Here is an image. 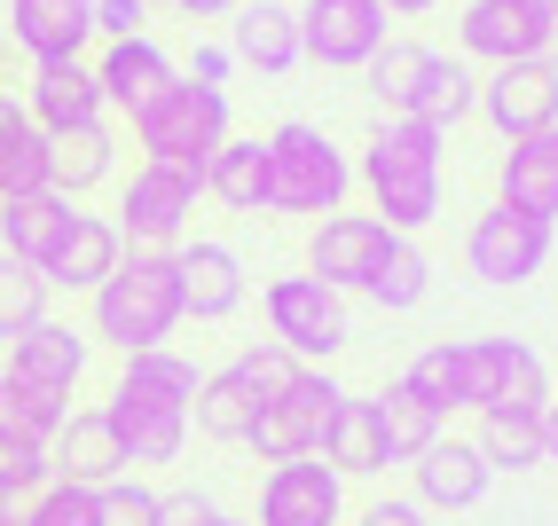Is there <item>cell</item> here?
I'll use <instances>...</instances> for the list:
<instances>
[{
    "instance_id": "obj_16",
    "label": "cell",
    "mask_w": 558,
    "mask_h": 526,
    "mask_svg": "<svg viewBox=\"0 0 558 526\" xmlns=\"http://www.w3.org/2000/svg\"><path fill=\"white\" fill-rule=\"evenodd\" d=\"M181 298H190V322H236L252 298V268L236 244L220 236H181Z\"/></svg>"
},
{
    "instance_id": "obj_31",
    "label": "cell",
    "mask_w": 558,
    "mask_h": 526,
    "mask_svg": "<svg viewBox=\"0 0 558 526\" xmlns=\"http://www.w3.org/2000/svg\"><path fill=\"white\" fill-rule=\"evenodd\" d=\"M252 417H259V401H252V386L236 378V369H229V362L205 369V386H197V401H190V432H205V440H220V448H244V440H252Z\"/></svg>"
},
{
    "instance_id": "obj_32",
    "label": "cell",
    "mask_w": 558,
    "mask_h": 526,
    "mask_svg": "<svg viewBox=\"0 0 558 526\" xmlns=\"http://www.w3.org/2000/svg\"><path fill=\"white\" fill-rule=\"evenodd\" d=\"M110 173H119V134H110V119L80 126V134H56V197L87 205Z\"/></svg>"
},
{
    "instance_id": "obj_2",
    "label": "cell",
    "mask_w": 558,
    "mask_h": 526,
    "mask_svg": "<svg viewBox=\"0 0 558 526\" xmlns=\"http://www.w3.org/2000/svg\"><path fill=\"white\" fill-rule=\"evenodd\" d=\"M354 181L369 189V212L393 236H425L440 220V197H449V134L425 126V119H386L369 134Z\"/></svg>"
},
{
    "instance_id": "obj_53",
    "label": "cell",
    "mask_w": 558,
    "mask_h": 526,
    "mask_svg": "<svg viewBox=\"0 0 558 526\" xmlns=\"http://www.w3.org/2000/svg\"><path fill=\"white\" fill-rule=\"evenodd\" d=\"M0 95H9V79H0Z\"/></svg>"
},
{
    "instance_id": "obj_24",
    "label": "cell",
    "mask_w": 558,
    "mask_h": 526,
    "mask_svg": "<svg viewBox=\"0 0 558 526\" xmlns=\"http://www.w3.org/2000/svg\"><path fill=\"white\" fill-rule=\"evenodd\" d=\"M496 205L535 212V220L558 229V126L527 134V142H504V158H496Z\"/></svg>"
},
{
    "instance_id": "obj_22",
    "label": "cell",
    "mask_w": 558,
    "mask_h": 526,
    "mask_svg": "<svg viewBox=\"0 0 558 526\" xmlns=\"http://www.w3.org/2000/svg\"><path fill=\"white\" fill-rule=\"evenodd\" d=\"M48 464H56V479H71V487H110V479L134 472V464H126V440H119V425H110L102 408H71L63 432L48 440Z\"/></svg>"
},
{
    "instance_id": "obj_38",
    "label": "cell",
    "mask_w": 558,
    "mask_h": 526,
    "mask_svg": "<svg viewBox=\"0 0 558 526\" xmlns=\"http://www.w3.org/2000/svg\"><path fill=\"white\" fill-rule=\"evenodd\" d=\"M56 479V464H48V440H24V432H0V503L9 511H24L40 487Z\"/></svg>"
},
{
    "instance_id": "obj_9",
    "label": "cell",
    "mask_w": 558,
    "mask_h": 526,
    "mask_svg": "<svg viewBox=\"0 0 558 526\" xmlns=\"http://www.w3.org/2000/svg\"><path fill=\"white\" fill-rule=\"evenodd\" d=\"M550 252H558V229L535 212H511V205H488V212H472V229H464V268L488 283V291H519V283H535L550 268Z\"/></svg>"
},
{
    "instance_id": "obj_51",
    "label": "cell",
    "mask_w": 558,
    "mask_h": 526,
    "mask_svg": "<svg viewBox=\"0 0 558 526\" xmlns=\"http://www.w3.org/2000/svg\"><path fill=\"white\" fill-rule=\"evenodd\" d=\"M213 526H252V518H229V511H220V518H213Z\"/></svg>"
},
{
    "instance_id": "obj_48",
    "label": "cell",
    "mask_w": 558,
    "mask_h": 526,
    "mask_svg": "<svg viewBox=\"0 0 558 526\" xmlns=\"http://www.w3.org/2000/svg\"><path fill=\"white\" fill-rule=\"evenodd\" d=\"M386 16H433V9H449V0H378Z\"/></svg>"
},
{
    "instance_id": "obj_1",
    "label": "cell",
    "mask_w": 558,
    "mask_h": 526,
    "mask_svg": "<svg viewBox=\"0 0 558 526\" xmlns=\"http://www.w3.org/2000/svg\"><path fill=\"white\" fill-rule=\"evenodd\" d=\"M190 322V298H181V252H150L126 244V259L87 291V338L110 354H150L173 346V330Z\"/></svg>"
},
{
    "instance_id": "obj_10",
    "label": "cell",
    "mask_w": 558,
    "mask_h": 526,
    "mask_svg": "<svg viewBox=\"0 0 558 526\" xmlns=\"http://www.w3.org/2000/svg\"><path fill=\"white\" fill-rule=\"evenodd\" d=\"M339 378H330L323 362H307L300 378H291V393H276L268 408L252 417V456L259 464H291V456H323V432H330V417H339Z\"/></svg>"
},
{
    "instance_id": "obj_45",
    "label": "cell",
    "mask_w": 558,
    "mask_h": 526,
    "mask_svg": "<svg viewBox=\"0 0 558 526\" xmlns=\"http://www.w3.org/2000/svg\"><path fill=\"white\" fill-rule=\"evenodd\" d=\"M354 526H425V503H417V496H378Z\"/></svg>"
},
{
    "instance_id": "obj_30",
    "label": "cell",
    "mask_w": 558,
    "mask_h": 526,
    "mask_svg": "<svg viewBox=\"0 0 558 526\" xmlns=\"http://www.w3.org/2000/svg\"><path fill=\"white\" fill-rule=\"evenodd\" d=\"M323 464L339 472V479H369V472L393 464L386 456V432H378V408H369L362 393L339 401V417H330V432H323Z\"/></svg>"
},
{
    "instance_id": "obj_54",
    "label": "cell",
    "mask_w": 558,
    "mask_h": 526,
    "mask_svg": "<svg viewBox=\"0 0 558 526\" xmlns=\"http://www.w3.org/2000/svg\"><path fill=\"white\" fill-rule=\"evenodd\" d=\"M0 386H9V378H0Z\"/></svg>"
},
{
    "instance_id": "obj_11",
    "label": "cell",
    "mask_w": 558,
    "mask_h": 526,
    "mask_svg": "<svg viewBox=\"0 0 558 526\" xmlns=\"http://www.w3.org/2000/svg\"><path fill=\"white\" fill-rule=\"evenodd\" d=\"M393 229H386V220L378 212H323L315 220V236H307V276H323L330 291H369V276H378L386 268V259H393Z\"/></svg>"
},
{
    "instance_id": "obj_14",
    "label": "cell",
    "mask_w": 558,
    "mask_h": 526,
    "mask_svg": "<svg viewBox=\"0 0 558 526\" xmlns=\"http://www.w3.org/2000/svg\"><path fill=\"white\" fill-rule=\"evenodd\" d=\"M252 526H347V479L323 456H291L268 464L259 479V518Z\"/></svg>"
},
{
    "instance_id": "obj_39",
    "label": "cell",
    "mask_w": 558,
    "mask_h": 526,
    "mask_svg": "<svg viewBox=\"0 0 558 526\" xmlns=\"http://www.w3.org/2000/svg\"><path fill=\"white\" fill-rule=\"evenodd\" d=\"M71 417L63 393H40V386H0V432H24V440H56Z\"/></svg>"
},
{
    "instance_id": "obj_43",
    "label": "cell",
    "mask_w": 558,
    "mask_h": 526,
    "mask_svg": "<svg viewBox=\"0 0 558 526\" xmlns=\"http://www.w3.org/2000/svg\"><path fill=\"white\" fill-rule=\"evenodd\" d=\"M213 518H220V503L205 496V487H166L150 526H213Z\"/></svg>"
},
{
    "instance_id": "obj_36",
    "label": "cell",
    "mask_w": 558,
    "mask_h": 526,
    "mask_svg": "<svg viewBox=\"0 0 558 526\" xmlns=\"http://www.w3.org/2000/svg\"><path fill=\"white\" fill-rule=\"evenodd\" d=\"M425 291H433V259L417 252V236H401L393 244V259H386V268L378 276H369V307H378V315H409V307H425Z\"/></svg>"
},
{
    "instance_id": "obj_41",
    "label": "cell",
    "mask_w": 558,
    "mask_h": 526,
    "mask_svg": "<svg viewBox=\"0 0 558 526\" xmlns=\"http://www.w3.org/2000/svg\"><path fill=\"white\" fill-rule=\"evenodd\" d=\"M229 369H236V378L252 386V401H259V408H268L276 393H291V378H300V369H307V362H300V354H291V346H276V338H259V346H244V354H236Z\"/></svg>"
},
{
    "instance_id": "obj_47",
    "label": "cell",
    "mask_w": 558,
    "mask_h": 526,
    "mask_svg": "<svg viewBox=\"0 0 558 526\" xmlns=\"http://www.w3.org/2000/svg\"><path fill=\"white\" fill-rule=\"evenodd\" d=\"M173 9H181V16H190V24H205V16H229V9H236V0H173Z\"/></svg>"
},
{
    "instance_id": "obj_28",
    "label": "cell",
    "mask_w": 558,
    "mask_h": 526,
    "mask_svg": "<svg viewBox=\"0 0 558 526\" xmlns=\"http://www.w3.org/2000/svg\"><path fill=\"white\" fill-rule=\"evenodd\" d=\"M56 189V134L32 126V110L16 95H0V197Z\"/></svg>"
},
{
    "instance_id": "obj_5",
    "label": "cell",
    "mask_w": 558,
    "mask_h": 526,
    "mask_svg": "<svg viewBox=\"0 0 558 526\" xmlns=\"http://www.w3.org/2000/svg\"><path fill=\"white\" fill-rule=\"evenodd\" d=\"M504 369H511V338H440V346H425L401 369V386L425 393L440 417H457V408L480 417V408H496Z\"/></svg>"
},
{
    "instance_id": "obj_3",
    "label": "cell",
    "mask_w": 558,
    "mask_h": 526,
    "mask_svg": "<svg viewBox=\"0 0 558 526\" xmlns=\"http://www.w3.org/2000/svg\"><path fill=\"white\" fill-rule=\"evenodd\" d=\"M268 142V212L283 220H323V212H347V189H354V158L323 126L307 119H283Z\"/></svg>"
},
{
    "instance_id": "obj_7",
    "label": "cell",
    "mask_w": 558,
    "mask_h": 526,
    "mask_svg": "<svg viewBox=\"0 0 558 526\" xmlns=\"http://www.w3.org/2000/svg\"><path fill=\"white\" fill-rule=\"evenodd\" d=\"M259 315H268V338L276 346H291L300 362H330V354H347V291H330L323 276H276L268 291H259Z\"/></svg>"
},
{
    "instance_id": "obj_19",
    "label": "cell",
    "mask_w": 558,
    "mask_h": 526,
    "mask_svg": "<svg viewBox=\"0 0 558 526\" xmlns=\"http://www.w3.org/2000/svg\"><path fill=\"white\" fill-rule=\"evenodd\" d=\"M409 479H417V503L425 511H480L488 503V487H496V464L480 456V440H457V432H440L417 464H409Z\"/></svg>"
},
{
    "instance_id": "obj_49",
    "label": "cell",
    "mask_w": 558,
    "mask_h": 526,
    "mask_svg": "<svg viewBox=\"0 0 558 526\" xmlns=\"http://www.w3.org/2000/svg\"><path fill=\"white\" fill-rule=\"evenodd\" d=\"M543 464H550V472H558V401H550V408H543Z\"/></svg>"
},
{
    "instance_id": "obj_35",
    "label": "cell",
    "mask_w": 558,
    "mask_h": 526,
    "mask_svg": "<svg viewBox=\"0 0 558 526\" xmlns=\"http://www.w3.org/2000/svg\"><path fill=\"white\" fill-rule=\"evenodd\" d=\"M480 456L496 472H535L543 464V417H519V408H480Z\"/></svg>"
},
{
    "instance_id": "obj_23",
    "label": "cell",
    "mask_w": 558,
    "mask_h": 526,
    "mask_svg": "<svg viewBox=\"0 0 558 526\" xmlns=\"http://www.w3.org/2000/svg\"><path fill=\"white\" fill-rule=\"evenodd\" d=\"M472 110H480V71H472L457 48H425V56H417V79H409L401 119H425V126H440V134H457Z\"/></svg>"
},
{
    "instance_id": "obj_50",
    "label": "cell",
    "mask_w": 558,
    "mask_h": 526,
    "mask_svg": "<svg viewBox=\"0 0 558 526\" xmlns=\"http://www.w3.org/2000/svg\"><path fill=\"white\" fill-rule=\"evenodd\" d=\"M0 526H24V518H16V511H9V503H0Z\"/></svg>"
},
{
    "instance_id": "obj_12",
    "label": "cell",
    "mask_w": 558,
    "mask_h": 526,
    "mask_svg": "<svg viewBox=\"0 0 558 526\" xmlns=\"http://www.w3.org/2000/svg\"><path fill=\"white\" fill-rule=\"evenodd\" d=\"M496 142H527V134H550L558 126V56H535V63H496L480 79V110Z\"/></svg>"
},
{
    "instance_id": "obj_46",
    "label": "cell",
    "mask_w": 558,
    "mask_h": 526,
    "mask_svg": "<svg viewBox=\"0 0 558 526\" xmlns=\"http://www.w3.org/2000/svg\"><path fill=\"white\" fill-rule=\"evenodd\" d=\"M229 71H236V56H229V48H197L181 79H197V87H220V79H229Z\"/></svg>"
},
{
    "instance_id": "obj_34",
    "label": "cell",
    "mask_w": 558,
    "mask_h": 526,
    "mask_svg": "<svg viewBox=\"0 0 558 526\" xmlns=\"http://www.w3.org/2000/svg\"><path fill=\"white\" fill-rule=\"evenodd\" d=\"M197 386H205V369H197L190 354H173V346L126 354V369H119V393L158 401V408H190V401H197Z\"/></svg>"
},
{
    "instance_id": "obj_21",
    "label": "cell",
    "mask_w": 558,
    "mask_h": 526,
    "mask_svg": "<svg viewBox=\"0 0 558 526\" xmlns=\"http://www.w3.org/2000/svg\"><path fill=\"white\" fill-rule=\"evenodd\" d=\"M9 48L24 63H71L95 48V0H9Z\"/></svg>"
},
{
    "instance_id": "obj_52",
    "label": "cell",
    "mask_w": 558,
    "mask_h": 526,
    "mask_svg": "<svg viewBox=\"0 0 558 526\" xmlns=\"http://www.w3.org/2000/svg\"><path fill=\"white\" fill-rule=\"evenodd\" d=\"M150 9H173V0H150Z\"/></svg>"
},
{
    "instance_id": "obj_20",
    "label": "cell",
    "mask_w": 558,
    "mask_h": 526,
    "mask_svg": "<svg viewBox=\"0 0 558 526\" xmlns=\"http://www.w3.org/2000/svg\"><path fill=\"white\" fill-rule=\"evenodd\" d=\"M95 87H102V102L119 110V119H134V110H150L173 79H181V63L150 40V32H142V40H102L95 56Z\"/></svg>"
},
{
    "instance_id": "obj_25",
    "label": "cell",
    "mask_w": 558,
    "mask_h": 526,
    "mask_svg": "<svg viewBox=\"0 0 558 526\" xmlns=\"http://www.w3.org/2000/svg\"><path fill=\"white\" fill-rule=\"evenodd\" d=\"M71 220H80V205L56 197V189H32V197H0V252L24 259V268H48L56 244L71 236Z\"/></svg>"
},
{
    "instance_id": "obj_42",
    "label": "cell",
    "mask_w": 558,
    "mask_h": 526,
    "mask_svg": "<svg viewBox=\"0 0 558 526\" xmlns=\"http://www.w3.org/2000/svg\"><path fill=\"white\" fill-rule=\"evenodd\" d=\"M158 518V487H142L134 472L102 487V526H150Z\"/></svg>"
},
{
    "instance_id": "obj_4",
    "label": "cell",
    "mask_w": 558,
    "mask_h": 526,
    "mask_svg": "<svg viewBox=\"0 0 558 526\" xmlns=\"http://www.w3.org/2000/svg\"><path fill=\"white\" fill-rule=\"evenodd\" d=\"M134 149L142 158H166V166H190L205 173V158L229 142V87H197V79H173L150 110H134Z\"/></svg>"
},
{
    "instance_id": "obj_27",
    "label": "cell",
    "mask_w": 558,
    "mask_h": 526,
    "mask_svg": "<svg viewBox=\"0 0 558 526\" xmlns=\"http://www.w3.org/2000/svg\"><path fill=\"white\" fill-rule=\"evenodd\" d=\"M205 197L220 212H244V220L268 212V142H259V134H229V142H220L205 158Z\"/></svg>"
},
{
    "instance_id": "obj_8",
    "label": "cell",
    "mask_w": 558,
    "mask_h": 526,
    "mask_svg": "<svg viewBox=\"0 0 558 526\" xmlns=\"http://www.w3.org/2000/svg\"><path fill=\"white\" fill-rule=\"evenodd\" d=\"M457 56L488 63V71L558 56V0H464L457 9Z\"/></svg>"
},
{
    "instance_id": "obj_33",
    "label": "cell",
    "mask_w": 558,
    "mask_h": 526,
    "mask_svg": "<svg viewBox=\"0 0 558 526\" xmlns=\"http://www.w3.org/2000/svg\"><path fill=\"white\" fill-rule=\"evenodd\" d=\"M369 408H378V432H386V456H393V464H417L425 448H433L440 432H449V417H440V408H433L425 393H409L401 378H393L378 401H369Z\"/></svg>"
},
{
    "instance_id": "obj_44",
    "label": "cell",
    "mask_w": 558,
    "mask_h": 526,
    "mask_svg": "<svg viewBox=\"0 0 558 526\" xmlns=\"http://www.w3.org/2000/svg\"><path fill=\"white\" fill-rule=\"evenodd\" d=\"M150 32V0H95V40H142Z\"/></svg>"
},
{
    "instance_id": "obj_13",
    "label": "cell",
    "mask_w": 558,
    "mask_h": 526,
    "mask_svg": "<svg viewBox=\"0 0 558 526\" xmlns=\"http://www.w3.org/2000/svg\"><path fill=\"white\" fill-rule=\"evenodd\" d=\"M393 40L378 0H300V48L315 71H362Z\"/></svg>"
},
{
    "instance_id": "obj_40",
    "label": "cell",
    "mask_w": 558,
    "mask_h": 526,
    "mask_svg": "<svg viewBox=\"0 0 558 526\" xmlns=\"http://www.w3.org/2000/svg\"><path fill=\"white\" fill-rule=\"evenodd\" d=\"M24 526H102V487H71V479H48L40 496L16 511Z\"/></svg>"
},
{
    "instance_id": "obj_15",
    "label": "cell",
    "mask_w": 558,
    "mask_h": 526,
    "mask_svg": "<svg viewBox=\"0 0 558 526\" xmlns=\"http://www.w3.org/2000/svg\"><path fill=\"white\" fill-rule=\"evenodd\" d=\"M229 56H236V71L291 79V71L307 63V48H300V0H236V9H229Z\"/></svg>"
},
{
    "instance_id": "obj_26",
    "label": "cell",
    "mask_w": 558,
    "mask_h": 526,
    "mask_svg": "<svg viewBox=\"0 0 558 526\" xmlns=\"http://www.w3.org/2000/svg\"><path fill=\"white\" fill-rule=\"evenodd\" d=\"M102 417L119 425L126 464H134V472H142V464H181V448H190V408H158V401H134V393L110 386Z\"/></svg>"
},
{
    "instance_id": "obj_17",
    "label": "cell",
    "mask_w": 558,
    "mask_h": 526,
    "mask_svg": "<svg viewBox=\"0 0 558 526\" xmlns=\"http://www.w3.org/2000/svg\"><path fill=\"white\" fill-rule=\"evenodd\" d=\"M87 362H95V338L87 330H71V322H32L24 338H9V369L0 378L9 386H40V393H80V378H87Z\"/></svg>"
},
{
    "instance_id": "obj_18",
    "label": "cell",
    "mask_w": 558,
    "mask_h": 526,
    "mask_svg": "<svg viewBox=\"0 0 558 526\" xmlns=\"http://www.w3.org/2000/svg\"><path fill=\"white\" fill-rule=\"evenodd\" d=\"M32 110V126L40 134H80V126H102L110 119V102L95 87V63L87 56H71V63H32V79L16 95Z\"/></svg>"
},
{
    "instance_id": "obj_37",
    "label": "cell",
    "mask_w": 558,
    "mask_h": 526,
    "mask_svg": "<svg viewBox=\"0 0 558 526\" xmlns=\"http://www.w3.org/2000/svg\"><path fill=\"white\" fill-rule=\"evenodd\" d=\"M48 298H56V283H48L40 268H24V259L0 252V346L24 338L32 322H48Z\"/></svg>"
},
{
    "instance_id": "obj_29",
    "label": "cell",
    "mask_w": 558,
    "mask_h": 526,
    "mask_svg": "<svg viewBox=\"0 0 558 526\" xmlns=\"http://www.w3.org/2000/svg\"><path fill=\"white\" fill-rule=\"evenodd\" d=\"M119 259H126V236H119V220H102V212H87L80 205V220H71V236L56 244V259H48V283L56 291H95L110 268H119Z\"/></svg>"
},
{
    "instance_id": "obj_6",
    "label": "cell",
    "mask_w": 558,
    "mask_h": 526,
    "mask_svg": "<svg viewBox=\"0 0 558 526\" xmlns=\"http://www.w3.org/2000/svg\"><path fill=\"white\" fill-rule=\"evenodd\" d=\"M197 197H205V173L190 166H166V158H134V173L119 181V236L126 244H150V252H173L197 220Z\"/></svg>"
}]
</instances>
